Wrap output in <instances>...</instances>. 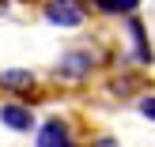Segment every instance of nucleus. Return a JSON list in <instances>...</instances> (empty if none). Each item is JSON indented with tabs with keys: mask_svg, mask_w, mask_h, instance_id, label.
<instances>
[{
	"mask_svg": "<svg viewBox=\"0 0 155 147\" xmlns=\"http://www.w3.org/2000/svg\"><path fill=\"white\" fill-rule=\"evenodd\" d=\"M140 113L155 121V94H144V98H140Z\"/></svg>",
	"mask_w": 155,
	"mask_h": 147,
	"instance_id": "obj_8",
	"label": "nucleus"
},
{
	"mask_svg": "<svg viewBox=\"0 0 155 147\" xmlns=\"http://www.w3.org/2000/svg\"><path fill=\"white\" fill-rule=\"evenodd\" d=\"M129 34H133V42H136V60H151L148 42H144V27H140L136 19H129Z\"/></svg>",
	"mask_w": 155,
	"mask_h": 147,
	"instance_id": "obj_7",
	"label": "nucleus"
},
{
	"mask_svg": "<svg viewBox=\"0 0 155 147\" xmlns=\"http://www.w3.org/2000/svg\"><path fill=\"white\" fill-rule=\"evenodd\" d=\"M4 8H8V4H4V0H0V15H4Z\"/></svg>",
	"mask_w": 155,
	"mask_h": 147,
	"instance_id": "obj_10",
	"label": "nucleus"
},
{
	"mask_svg": "<svg viewBox=\"0 0 155 147\" xmlns=\"http://www.w3.org/2000/svg\"><path fill=\"white\" fill-rule=\"evenodd\" d=\"M91 64H95V57H91V53H83V49L64 53V57H61V64H57V75H64V79H80V75L91 72Z\"/></svg>",
	"mask_w": 155,
	"mask_h": 147,
	"instance_id": "obj_2",
	"label": "nucleus"
},
{
	"mask_svg": "<svg viewBox=\"0 0 155 147\" xmlns=\"http://www.w3.org/2000/svg\"><path fill=\"white\" fill-rule=\"evenodd\" d=\"M95 147H117V143H114L110 136H102V140H95Z\"/></svg>",
	"mask_w": 155,
	"mask_h": 147,
	"instance_id": "obj_9",
	"label": "nucleus"
},
{
	"mask_svg": "<svg viewBox=\"0 0 155 147\" xmlns=\"http://www.w3.org/2000/svg\"><path fill=\"white\" fill-rule=\"evenodd\" d=\"M38 147H68V128L61 121H45L38 132Z\"/></svg>",
	"mask_w": 155,
	"mask_h": 147,
	"instance_id": "obj_5",
	"label": "nucleus"
},
{
	"mask_svg": "<svg viewBox=\"0 0 155 147\" xmlns=\"http://www.w3.org/2000/svg\"><path fill=\"white\" fill-rule=\"evenodd\" d=\"M0 121H4L12 132H30V125H34V117H30L27 106H0Z\"/></svg>",
	"mask_w": 155,
	"mask_h": 147,
	"instance_id": "obj_3",
	"label": "nucleus"
},
{
	"mask_svg": "<svg viewBox=\"0 0 155 147\" xmlns=\"http://www.w3.org/2000/svg\"><path fill=\"white\" fill-rule=\"evenodd\" d=\"M45 19L57 27H80L83 23V4L80 0H49L45 4Z\"/></svg>",
	"mask_w": 155,
	"mask_h": 147,
	"instance_id": "obj_1",
	"label": "nucleus"
},
{
	"mask_svg": "<svg viewBox=\"0 0 155 147\" xmlns=\"http://www.w3.org/2000/svg\"><path fill=\"white\" fill-rule=\"evenodd\" d=\"M0 87L23 94V91L34 87V72H27V68H8V72H0Z\"/></svg>",
	"mask_w": 155,
	"mask_h": 147,
	"instance_id": "obj_4",
	"label": "nucleus"
},
{
	"mask_svg": "<svg viewBox=\"0 0 155 147\" xmlns=\"http://www.w3.org/2000/svg\"><path fill=\"white\" fill-rule=\"evenodd\" d=\"M136 4H140V0H95V8L106 11V15H125V11H133Z\"/></svg>",
	"mask_w": 155,
	"mask_h": 147,
	"instance_id": "obj_6",
	"label": "nucleus"
}]
</instances>
